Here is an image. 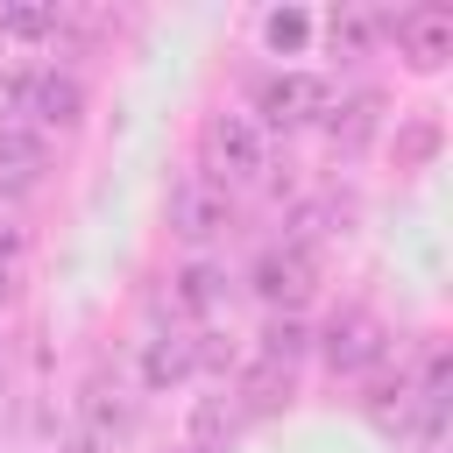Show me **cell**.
I'll return each instance as SVG.
<instances>
[{
    "label": "cell",
    "mask_w": 453,
    "mask_h": 453,
    "mask_svg": "<svg viewBox=\"0 0 453 453\" xmlns=\"http://www.w3.org/2000/svg\"><path fill=\"white\" fill-rule=\"evenodd\" d=\"M319 354H326L333 375H368V368H382V354H389V326H382L375 311H340V319L319 333Z\"/></svg>",
    "instance_id": "1"
},
{
    "label": "cell",
    "mask_w": 453,
    "mask_h": 453,
    "mask_svg": "<svg viewBox=\"0 0 453 453\" xmlns=\"http://www.w3.org/2000/svg\"><path fill=\"white\" fill-rule=\"evenodd\" d=\"M205 156H212V170H219L226 184H248V177H262V170H269L262 120H248V113H219V120L205 127ZM219 177H212V184H219Z\"/></svg>",
    "instance_id": "2"
},
{
    "label": "cell",
    "mask_w": 453,
    "mask_h": 453,
    "mask_svg": "<svg viewBox=\"0 0 453 453\" xmlns=\"http://www.w3.org/2000/svg\"><path fill=\"white\" fill-rule=\"evenodd\" d=\"M326 106H333V92H326V78H311V71H276V78H262V92H255V113H262L269 127L326 120Z\"/></svg>",
    "instance_id": "3"
},
{
    "label": "cell",
    "mask_w": 453,
    "mask_h": 453,
    "mask_svg": "<svg viewBox=\"0 0 453 453\" xmlns=\"http://www.w3.org/2000/svg\"><path fill=\"white\" fill-rule=\"evenodd\" d=\"M248 283H255V297H262L269 311H297V304L311 297V283H319V269H311V255H297V248H283V241H269V248L255 255V269H248Z\"/></svg>",
    "instance_id": "4"
},
{
    "label": "cell",
    "mask_w": 453,
    "mask_h": 453,
    "mask_svg": "<svg viewBox=\"0 0 453 453\" xmlns=\"http://www.w3.org/2000/svg\"><path fill=\"white\" fill-rule=\"evenodd\" d=\"M226 184H212L205 170H191V177H177L170 184V226L184 234V241H212V234H226Z\"/></svg>",
    "instance_id": "5"
},
{
    "label": "cell",
    "mask_w": 453,
    "mask_h": 453,
    "mask_svg": "<svg viewBox=\"0 0 453 453\" xmlns=\"http://www.w3.org/2000/svg\"><path fill=\"white\" fill-rule=\"evenodd\" d=\"M21 113H28L35 127H78V120H85V85H78L71 71L42 64V71L21 78Z\"/></svg>",
    "instance_id": "6"
},
{
    "label": "cell",
    "mask_w": 453,
    "mask_h": 453,
    "mask_svg": "<svg viewBox=\"0 0 453 453\" xmlns=\"http://www.w3.org/2000/svg\"><path fill=\"white\" fill-rule=\"evenodd\" d=\"M396 50L411 57V71H439L453 57V7H411V14H396Z\"/></svg>",
    "instance_id": "7"
},
{
    "label": "cell",
    "mask_w": 453,
    "mask_h": 453,
    "mask_svg": "<svg viewBox=\"0 0 453 453\" xmlns=\"http://www.w3.org/2000/svg\"><path fill=\"white\" fill-rule=\"evenodd\" d=\"M42 170H50L42 142H35L28 127H0V191H35Z\"/></svg>",
    "instance_id": "8"
},
{
    "label": "cell",
    "mask_w": 453,
    "mask_h": 453,
    "mask_svg": "<svg viewBox=\"0 0 453 453\" xmlns=\"http://www.w3.org/2000/svg\"><path fill=\"white\" fill-rule=\"evenodd\" d=\"M375 120H382V99H375V92H354V99L326 106V134H333V149H361V142L375 134Z\"/></svg>",
    "instance_id": "9"
},
{
    "label": "cell",
    "mask_w": 453,
    "mask_h": 453,
    "mask_svg": "<svg viewBox=\"0 0 453 453\" xmlns=\"http://www.w3.org/2000/svg\"><path fill=\"white\" fill-rule=\"evenodd\" d=\"M191 368H198V361H191V340H184V333H156L149 354H142V382H149V389H177Z\"/></svg>",
    "instance_id": "10"
},
{
    "label": "cell",
    "mask_w": 453,
    "mask_h": 453,
    "mask_svg": "<svg viewBox=\"0 0 453 453\" xmlns=\"http://www.w3.org/2000/svg\"><path fill=\"white\" fill-rule=\"evenodd\" d=\"M418 411H425V403H418V389H411L403 375H396V382H375V389H368V418H375L382 432H411V425H418Z\"/></svg>",
    "instance_id": "11"
},
{
    "label": "cell",
    "mask_w": 453,
    "mask_h": 453,
    "mask_svg": "<svg viewBox=\"0 0 453 453\" xmlns=\"http://www.w3.org/2000/svg\"><path fill=\"white\" fill-rule=\"evenodd\" d=\"M0 28L21 35V42H42V35L64 28V7L57 0H14V7H0Z\"/></svg>",
    "instance_id": "12"
},
{
    "label": "cell",
    "mask_w": 453,
    "mask_h": 453,
    "mask_svg": "<svg viewBox=\"0 0 453 453\" xmlns=\"http://www.w3.org/2000/svg\"><path fill=\"white\" fill-rule=\"evenodd\" d=\"M177 304H184V311H219V304H226V269L191 262V269L177 276Z\"/></svg>",
    "instance_id": "13"
},
{
    "label": "cell",
    "mask_w": 453,
    "mask_h": 453,
    "mask_svg": "<svg viewBox=\"0 0 453 453\" xmlns=\"http://www.w3.org/2000/svg\"><path fill=\"white\" fill-rule=\"evenodd\" d=\"M375 28H382V14H368V7H333V21H326V35H333L340 57H361L375 42Z\"/></svg>",
    "instance_id": "14"
},
{
    "label": "cell",
    "mask_w": 453,
    "mask_h": 453,
    "mask_svg": "<svg viewBox=\"0 0 453 453\" xmlns=\"http://www.w3.org/2000/svg\"><path fill=\"white\" fill-rule=\"evenodd\" d=\"M340 205H297L290 212V234H283V248H297V255H311V241H326V234H340Z\"/></svg>",
    "instance_id": "15"
},
{
    "label": "cell",
    "mask_w": 453,
    "mask_h": 453,
    "mask_svg": "<svg viewBox=\"0 0 453 453\" xmlns=\"http://www.w3.org/2000/svg\"><path fill=\"white\" fill-rule=\"evenodd\" d=\"M311 347V333L290 319V311H276L269 326H262V361H276V368H297V354Z\"/></svg>",
    "instance_id": "16"
},
{
    "label": "cell",
    "mask_w": 453,
    "mask_h": 453,
    "mask_svg": "<svg viewBox=\"0 0 453 453\" xmlns=\"http://www.w3.org/2000/svg\"><path fill=\"white\" fill-rule=\"evenodd\" d=\"M241 396H248V411H276V403H290V368L255 361V368L241 375Z\"/></svg>",
    "instance_id": "17"
},
{
    "label": "cell",
    "mask_w": 453,
    "mask_h": 453,
    "mask_svg": "<svg viewBox=\"0 0 453 453\" xmlns=\"http://www.w3.org/2000/svg\"><path fill=\"white\" fill-rule=\"evenodd\" d=\"M85 418H92V439H113V432H127L134 425V411L120 403V389H106V382H92L85 389Z\"/></svg>",
    "instance_id": "18"
},
{
    "label": "cell",
    "mask_w": 453,
    "mask_h": 453,
    "mask_svg": "<svg viewBox=\"0 0 453 453\" xmlns=\"http://www.w3.org/2000/svg\"><path fill=\"white\" fill-rule=\"evenodd\" d=\"M21 269H28V226L0 219V304H14V290H21Z\"/></svg>",
    "instance_id": "19"
},
{
    "label": "cell",
    "mask_w": 453,
    "mask_h": 453,
    "mask_svg": "<svg viewBox=\"0 0 453 453\" xmlns=\"http://www.w3.org/2000/svg\"><path fill=\"white\" fill-rule=\"evenodd\" d=\"M234 425H241V411H234L226 396H205V403L191 411V439H198V446H226Z\"/></svg>",
    "instance_id": "20"
},
{
    "label": "cell",
    "mask_w": 453,
    "mask_h": 453,
    "mask_svg": "<svg viewBox=\"0 0 453 453\" xmlns=\"http://www.w3.org/2000/svg\"><path fill=\"white\" fill-rule=\"evenodd\" d=\"M262 35H269V50H297V42L311 35V21H304L297 7H276V14L262 21Z\"/></svg>",
    "instance_id": "21"
},
{
    "label": "cell",
    "mask_w": 453,
    "mask_h": 453,
    "mask_svg": "<svg viewBox=\"0 0 453 453\" xmlns=\"http://www.w3.org/2000/svg\"><path fill=\"white\" fill-rule=\"evenodd\" d=\"M439 149V127L432 120H418V127H403V142H396V163H425Z\"/></svg>",
    "instance_id": "22"
},
{
    "label": "cell",
    "mask_w": 453,
    "mask_h": 453,
    "mask_svg": "<svg viewBox=\"0 0 453 453\" xmlns=\"http://www.w3.org/2000/svg\"><path fill=\"white\" fill-rule=\"evenodd\" d=\"M21 113V78H0V127H14Z\"/></svg>",
    "instance_id": "23"
},
{
    "label": "cell",
    "mask_w": 453,
    "mask_h": 453,
    "mask_svg": "<svg viewBox=\"0 0 453 453\" xmlns=\"http://www.w3.org/2000/svg\"><path fill=\"white\" fill-rule=\"evenodd\" d=\"M64 453H106V439H92V432H78V439H64Z\"/></svg>",
    "instance_id": "24"
},
{
    "label": "cell",
    "mask_w": 453,
    "mask_h": 453,
    "mask_svg": "<svg viewBox=\"0 0 453 453\" xmlns=\"http://www.w3.org/2000/svg\"><path fill=\"white\" fill-rule=\"evenodd\" d=\"M0 382H7V347H0Z\"/></svg>",
    "instance_id": "25"
}]
</instances>
